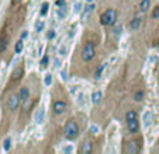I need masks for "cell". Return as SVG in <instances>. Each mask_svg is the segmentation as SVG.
Listing matches in <instances>:
<instances>
[{"instance_id":"484cf974","label":"cell","mask_w":159,"mask_h":154,"mask_svg":"<svg viewBox=\"0 0 159 154\" xmlns=\"http://www.w3.org/2000/svg\"><path fill=\"white\" fill-rule=\"evenodd\" d=\"M44 84L47 85V87H49V85L52 84V74H45V79H44Z\"/></svg>"},{"instance_id":"836d02e7","label":"cell","mask_w":159,"mask_h":154,"mask_svg":"<svg viewBox=\"0 0 159 154\" xmlns=\"http://www.w3.org/2000/svg\"><path fill=\"white\" fill-rule=\"evenodd\" d=\"M53 37H55V31H53V30H49V32H48V38H49V39H53Z\"/></svg>"},{"instance_id":"7a4b0ae2","label":"cell","mask_w":159,"mask_h":154,"mask_svg":"<svg viewBox=\"0 0 159 154\" xmlns=\"http://www.w3.org/2000/svg\"><path fill=\"white\" fill-rule=\"evenodd\" d=\"M117 20V11L114 9H108L100 16V24L101 25H113Z\"/></svg>"},{"instance_id":"60d3db41","label":"cell","mask_w":159,"mask_h":154,"mask_svg":"<svg viewBox=\"0 0 159 154\" xmlns=\"http://www.w3.org/2000/svg\"><path fill=\"white\" fill-rule=\"evenodd\" d=\"M86 1H87V3H93V0H86Z\"/></svg>"},{"instance_id":"f1b7e54d","label":"cell","mask_w":159,"mask_h":154,"mask_svg":"<svg viewBox=\"0 0 159 154\" xmlns=\"http://www.w3.org/2000/svg\"><path fill=\"white\" fill-rule=\"evenodd\" d=\"M152 18L154 20H158L159 18V6H156L154 9V11H152Z\"/></svg>"},{"instance_id":"2e32d148","label":"cell","mask_w":159,"mask_h":154,"mask_svg":"<svg viewBox=\"0 0 159 154\" xmlns=\"http://www.w3.org/2000/svg\"><path fill=\"white\" fill-rule=\"evenodd\" d=\"M144 125H145L147 128H149V126L152 125V114H151V112H147V114L144 115Z\"/></svg>"},{"instance_id":"8d00e7d4","label":"cell","mask_w":159,"mask_h":154,"mask_svg":"<svg viewBox=\"0 0 159 154\" xmlns=\"http://www.w3.org/2000/svg\"><path fill=\"white\" fill-rule=\"evenodd\" d=\"M78 102H79V104H82V102H83V94H79V98H78Z\"/></svg>"},{"instance_id":"7402d4cb","label":"cell","mask_w":159,"mask_h":154,"mask_svg":"<svg viewBox=\"0 0 159 154\" xmlns=\"http://www.w3.org/2000/svg\"><path fill=\"white\" fill-rule=\"evenodd\" d=\"M24 41L23 39H20V41H17V43H16V46H14V51H16V53L18 55V53H21V51H23V46H24Z\"/></svg>"},{"instance_id":"5b68a950","label":"cell","mask_w":159,"mask_h":154,"mask_svg":"<svg viewBox=\"0 0 159 154\" xmlns=\"http://www.w3.org/2000/svg\"><path fill=\"white\" fill-rule=\"evenodd\" d=\"M139 150H141V147H139L138 142H135V140H131V142H128V143H127L125 153H127V154H137V153H139Z\"/></svg>"},{"instance_id":"ac0fdd59","label":"cell","mask_w":159,"mask_h":154,"mask_svg":"<svg viewBox=\"0 0 159 154\" xmlns=\"http://www.w3.org/2000/svg\"><path fill=\"white\" fill-rule=\"evenodd\" d=\"M104 69H106V64H101V66H99V67H97V70H96V73H95V79L96 80H99L101 77V74H103Z\"/></svg>"},{"instance_id":"3957f363","label":"cell","mask_w":159,"mask_h":154,"mask_svg":"<svg viewBox=\"0 0 159 154\" xmlns=\"http://www.w3.org/2000/svg\"><path fill=\"white\" fill-rule=\"evenodd\" d=\"M95 55H96V48H95V43L93 42H87L83 46V51H82V60L89 63L95 59Z\"/></svg>"},{"instance_id":"e0dca14e","label":"cell","mask_w":159,"mask_h":154,"mask_svg":"<svg viewBox=\"0 0 159 154\" xmlns=\"http://www.w3.org/2000/svg\"><path fill=\"white\" fill-rule=\"evenodd\" d=\"M48 10H49V3H48V1H45V3H42V4H41V10H40V14H41V16H47L48 14Z\"/></svg>"},{"instance_id":"ffe728a7","label":"cell","mask_w":159,"mask_h":154,"mask_svg":"<svg viewBox=\"0 0 159 154\" xmlns=\"http://www.w3.org/2000/svg\"><path fill=\"white\" fill-rule=\"evenodd\" d=\"M7 46H9V38L6 37L1 39V42H0V52H4L6 49H7Z\"/></svg>"},{"instance_id":"4316f807","label":"cell","mask_w":159,"mask_h":154,"mask_svg":"<svg viewBox=\"0 0 159 154\" xmlns=\"http://www.w3.org/2000/svg\"><path fill=\"white\" fill-rule=\"evenodd\" d=\"M73 10L75 13H80V11H83V4L80 3V1H76L73 4Z\"/></svg>"},{"instance_id":"1f68e13d","label":"cell","mask_w":159,"mask_h":154,"mask_svg":"<svg viewBox=\"0 0 159 154\" xmlns=\"http://www.w3.org/2000/svg\"><path fill=\"white\" fill-rule=\"evenodd\" d=\"M62 151H64V153H72V151H73V149H72V146H66V147H64V149H62Z\"/></svg>"},{"instance_id":"d6986e66","label":"cell","mask_w":159,"mask_h":154,"mask_svg":"<svg viewBox=\"0 0 159 154\" xmlns=\"http://www.w3.org/2000/svg\"><path fill=\"white\" fill-rule=\"evenodd\" d=\"M44 121V109H38V112L35 114V122L40 125V123H42Z\"/></svg>"},{"instance_id":"4fadbf2b","label":"cell","mask_w":159,"mask_h":154,"mask_svg":"<svg viewBox=\"0 0 159 154\" xmlns=\"http://www.w3.org/2000/svg\"><path fill=\"white\" fill-rule=\"evenodd\" d=\"M151 7V0H141L139 3V11L141 13H147Z\"/></svg>"},{"instance_id":"f546056e","label":"cell","mask_w":159,"mask_h":154,"mask_svg":"<svg viewBox=\"0 0 159 154\" xmlns=\"http://www.w3.org/2000/svg\"><path fill=\"white\" fill-rule=\"evenodd\" d=\"M121 30H122V27L121 25H116V28H114V30H113V34H114V35H120V34H121Z\"/></svg>"},{"instance_id":"d590c367","label":"cell","mask_w":159,"mask_h":154,"mask_svg":"<svg viewBox=\"0 0 159 154\" xmlns=\"http://www.w3.org/2000/svg\"><path fill=\"white\" fill-rule=\"evenodd\" d=\"M90 130L93 134H97V126H90Z\"/></svg>"},{"instance_id":"b9f144b4","label":"cell","mask_w":159,"mask_h":154,"mask_svg":"<svg viewBox=\"0 0 159 154\" xmlns=\"http://www.w3.org/2000/svg\"><path fill=\"white\" fill-rule=\"evenodd\" d=\"M158 46H159V41H158Z\"/></svg>"},{"instance_id":"d4e9b609","label":"cell","mask_w":159,"mask_h":154,"mask_svg":"<svg viewBox=\"0 0 159 154\" xmlns=\"http://www.w3.org/2000/svg\"><path fill=\"white\" fill-rule=\"evenodd\" d=\"M44 27H45L44 21L38 20V21L35 22V31H37V32H42V31H44Z\"/></svg>"},{"instance_id":"d6a6232c","label":"cell","mask_w":159,"mask_h":154,"mask_svg":"<svg viewBox=\"0 0 159 154\" xmlns=\"http://www.w3.org/2000/svg\"><path fill=\"white\" fill-rule=\"evenodd\" d=\"M59 53H61V56H65V55H66V46H61Z\"/></svg>"},{"instance_id":"7c38bea8","label":"cell","mask_w":159,"mask_h":154,"mask_svg":"<svg viewBox=\"0 0 159 154\" xmlns=\"http://www.w3.org/2000/svg\"><path fill=\"white\" fill-rule=\"evenodd\" d=\"M95 9H96L95 4H93V3H89V4H87L85 9H83V18L86 20V18H87V17H89L92 13L95 11Z\"/></svg>"},{"instance_id":"6da1fadb","label":"cell","mask_w":159,"mask_h":154,"mask_svg":"<svg viewBox=\"0 0 159 154\" xmlns=\"http://www.w3.org/2000/svg\"><path fill=\"white\" fill-rule=\"evenodd\" d=\"M64 134L68 140H73L79 134V126L75 121H68L64 126Z\"/></svg>"},{"instance_id":"cb8c5ba5","label":"cell","mask_w":159,"mask_h":154,"mask_svg":"<svg viewBox=\"0 0 159 154\" xmlns=\"http://www.w3.org/2000/svg\"><path fill=\"white\" fill-rule=\"evenodd\" d=\"M135 118H138L137 111H128L127 115H125V119H127V121H131V119H135Z\"/></svg>"},{"instance_id":"5bb4252c","label":"cell","mask_w":159,"mask_h":154,"mask_svg":"<svg viewBox=\"0 0 159 154\" xmlns=\"http://www.w3.org/2000/svg\"><path fill=\"white\" fill-rule=\"evenodd\" d=\"M92 151H93V143H92V142H85V143H83V147H82V153L90 154Z\"/></svg>"},{"instance_id":"9c48e42d","label":"cell","mask_w":159,"mask_h":154,"mask_svg":"<svg viewBox=\"0 0 159 154\" xmlns=\"http://www.w3.org/2000/svg\"><path fill=\"white\" fill-rule=\"evenodd\" d=\"M18 97H20V100H21L23 102L28 101V98H30V90H28V87H21V88H20V93H18Z\"/></svg>"},{"instance_id":"4dcf8cb0","label":"cell","mask_w":159,"mask_h":154,"mask_svg":"<svg viewBox=\"0 0 159 154\" xmlns=\"http://www.w3.org/2000/svg\"><path fill=\"white\" fill-rule=\"evenodd\" d=\"M55 6H56V7H64L65 0H56V1H55Z\"/></svg>"},{"instance_id":"44dd1931","label":"cell","mask_w":159,"mask_h":154,"mask_svg":"<svg viewBox=\"0 0 159 154\" xmlns=\"http://www.w3.org/2000/svg\"><path fill=\"white\" fill-rule=\"evenodd\" d=\"M10 149H11V139L7 137V139H4V142H3V150H4V151H10Z\"/></svg>"},{"instance_id":"277c9868","label":"cell","mask_w":159,"mask_h":154,"mask_svg":"<svg viewBox=\"0 0 159 154\" xmlns=\"http://www.w3.org/2000/svg\"><path fill=\"white\" fill-rule=\"evenodd\" d=\"M52 111L55 115H62L66 111V104L64 101H55L52 104Z\"/></svg>"},{"instance_id":"8fae6325","label":"cell","mask_w":159,"mask_h":154,"mask_svg":"<svg viewBox=\"0 0 159 154\" xmlns=\"http://www.w3.org/2000/svg\"><path fill=\"white\" fill-rule=\"evenodd\" d=\"M101 98H103V94H101V91H95L93 94H92V102L95 104V105H99L101 102Z\"/></svg>"},{"instance_id":"ba28073f","label":"cell","mask_w":159,"mask_h":154,"mask_svg":"<svg viewBox=\"0 0 159 154\" xmlns=\"http://www.w3.org/2000/svg\"><path fill=\"white\" fill-rule=\"evenodd\" d=\"M23 74H24V67H23V66H18V67H16V69L13 70L11 80H13V81H18V80L23 77Z\"/></svg>"},{"instance_id":"f35d334b","label":"cell","mask_w":159,"mask_h":154,"mask_svg":"<svg viewBox=\"0 0 159 154\" xmlns=\"http://www.w3.org/2000/svg\"><path fill=\"white\" fill-rule=\"evenodd\" d=\"M20 1H21V0H11V4H18V3H20Z\"/></svg>"},{"instance_id":"83f0119b","label":"cell","mask_w":159,"mask_h":154,"mask_svg":"<svg viewBox=\"0 0 159 154\" xmlns=\"http://www.w3.org/2000/svg\"><path fill=\"white\" fill-rule=\"evenodd\" d=\"M48 63H49V56H48V55H45V56L41 59V66H42V67H47Z\"/></svg>"},{"instance_id":"9a60e30c","label":"cell","mask_w":159,"mask_h":154,"mask_svg":"<svg viewBox=\"0 0 159 154\" xmlns=\"http://www.w3.org/2000/svg\"><path fill=\"white\" fill-rule=\"evenodd\" d=\"M66 11H68V9L66 7H56V17H58L59 20H62V18H65V16H66Z\"/></svg>"},{"instance_id":"603a6c76","label":"cell","mask_w":159,"mask_h":154,"mask_svg":"<svg viewBox=\"0 0 159 154\" xmlns=\"http://www.w3.org/2000/svg\"><path fill=\"white\" fill-rule=\"evenodd\" d=\"M144 100V91H137L135 94H134V101H137V102H141Z\"/></svg>"},{"instance_id":"e575fe53","label":"cell","mask_w":159,"mask_h":154,"mask_svg":"<svg viewBox=\"0 0 159 154\" xmlns=\"http://www.w3.org/2000/svg\"><path fill=\"white\" fill-rule=\"evenodd\" d=\"M27 37H28V31H23V32H21V37H20V39H23V41H24Z\"/></svg>"},{"instance_id":"52a82bcc","label":"cell","mask_w":159,"mask_h":154,"mask_svg":"<svg viewBox=\"0 0 159 154\" xmlns=\"http://www.w3.org/2000/svg\"><path fill=\"white\" fill-rule=\"evenodd\" d=\"M127 125H128V132L131 133V134H135L139 130V121H138V118L127 121Z\"/></svg>"},{"instance_id":"74e56055","label":"cell","mask_w":159,"mask_h":154,"mask_svg":"<svg viewBox=\"0 0 159 154\" xmlns=\"http://www.w3.org/2000/svg\"><path fill=\"white\" fill-rule=\"evenodd\" d=\"M61 66V60L59 59H55V67H59Z\"/></svg>"},{"instance_id":"ab89813d","label":"cell","mask_w":159,"mask_h":154,"mask_svg":"<svg viewBox=\"0 0 159 154\" xmlns=\"http://www.w3.org/2000/svg\"><path fill=\"white\" fill-rule=\"evenodd\" d=\"M62 80H66V72H62Z\"/></svg>"},{"instance_id":"8992f818","label":"cell","mask_w":159,"mask_h":154,"mask_svg":"<svg viewBox=\"0 0 159 154\" xmlns=\"http://www.w3.org/2000/svg\"><path fill=\"white\" fill-rule=\"evenodd\" d=\"M20 97L18 95H11L9 100H7V108L10 109V111H16L18 105H20Z\"/></svg>"},{"instance_id":"7bdbcfd3","label":"cell","mask_w":159,"mask_h":154,"mask_svg":"<svg viewBox=\"0 0 159 154\" xmlns=\"http://www.w3.org/2000/svg\"><path fill=\"white\" fill-rule=\"evenodd\" d=\"M158 143H159V140H158Z\"/></svg>"},{"instance_id":"30bf717a","label":"cell","mask_w":159,"mask_h":154,"mask_svg":"<svg viewBox=\"0 0 159 154\" xmlns=\"http://www.w3.org/2000/svg\"><path fill=\"white\" fill-rule=\"evenodd\" d=\"M141 22H142V18H139V17L133 18V20L130 21V30H131V31H137V30H139Z\"/></svg>"}]
</instances>
